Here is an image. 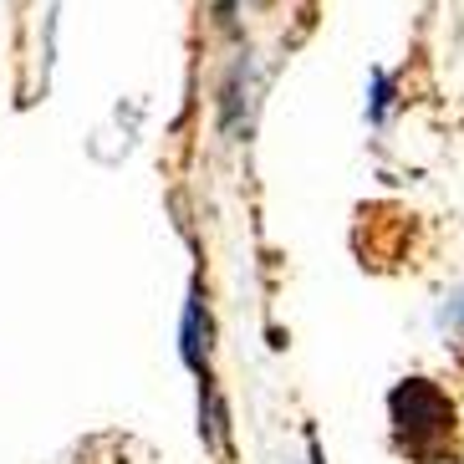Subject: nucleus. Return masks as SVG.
<instances>
[{
  "label": "nucleus",
  "instance_id": "nucleus-1",
  "mask_svg": "<svg viewBox=\"0 0 464 464\" xmlns=\"http://www.w3.org/2000/svg\"><path fill=\"white\" fill-rule=\"evenodd\" d=\"M382 413H388V450L403 464H459V403L439 378H423V372L398 378L382 398Z\"/></svg>",
  "mask_w": 464,
  "mask_h": 464
},
{
  "label": "nucleus",
  "instance_id": "nucleus-2",
  "mask_svg": "<svg viewBox=\"0 0 464 464\" xmlns=\"http://www.w3.org/2000/svg\"><path fill=\"white\" fill-rule=\"evenodd\" d=\"M219 133L230 138V143H246L256 133V112H260V72H256V52H235L230 72H225V82H219Z\"/></svg>",
  "mask_w": 464,
  "mask_h": 464
},
{
  "label": "nucleus",
  "instance_id": "nucleus-3",
  "mask_svg": "<svg viewBox=\"0 0 464 464\" xmlns=\"http://www.w3.org/2000/svg\"><path fill=\"white\" fill-rule=\"evenodd\" d=\"M179 362L189 368V378H215V306H209L205 276L189 281L184 312H179Z\"/></svg>",
  "mask_w": 464,
  "mask_h": 464
},
{
  "label": "nucleus",
  "instance_id": "nucleus-4",
  "mask_svg": "<svg viewBox=\"0 0 464 464\" xmlns=\"http://www.w3.org/2000/svg\"><path fill=\"white\" fill-rule=\"evenodd\" d=\"M199 444L215 459L235 454V419H230V403H225V388H219V372L199 378Z\"/></svg>",
  "mask_w": 464,
  "mask_h": 464
},
{
  "label": "nucleus",
  "instance_id": "nucleus-5",
  "mask_svg": "<svg viewBox=\"0 0 464 464\" xmlns=\"http://www.w3.org/2000/svg\"><path fill=\"white\" fill-rule=\"evenodd\" d=\"M434 322H439V327H444V332H454V337H464V286H454L450 296L439 301Z\"/></svg>",
  "mask_w": 464,
  "mask_h": 464
},
{
  "label": "nucleus",
  "instance_id": "nucleus-6",
  "mask_svg": "<svg viewBox=\"0 0 464 464\" xmlns=\"http://www.w3.org/2000/svg\"><path fill=\"white\" fill-rule=\"evenodd\" d=\"M388 102H393V82H388V72H372V102H368V123H382V118H388Z\"/></svg>",
  "mask_w": 464,
  "mask_h": 464
},
{
  "label": "nucleus",
  "instance_id": "nucleus-7",
  "mask_svg": "<svg viewBox=\"0 0 464 464\" xmlns=\"http://www.w3.org/2000/svg\"><path fill=\"white\" fill-rule=\"evenodd\" d=\"M209 15H215L219 31H240V15H246V0H209Z\"/></svg>",
  "mask_w": 464,
  "mask_h": 464
},
{
  "label": "nucleus",
  "instance_id": "nucleus-8",
  "mask_svg": "<svg viewBox=\"0 0 464 464\" xmlns=\"http://www.w3.org/2000/svg\"><path fill=\"white\" fill-rule=\"evenodd\" d=\"M306 464H327V454H322V439L306 434Z\"/></svg>",
  "mask_w": 464,
  "mask_h": 464
}]
</instances>
